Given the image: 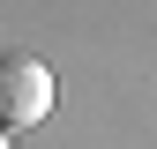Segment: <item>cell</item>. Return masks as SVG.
<instances>
[{
	"mask_svg": "<svg viewBox=\"0 0 157 149\" xmlns=\"http://www.w3.org/2000/svg\"><path fill=\"white\" fill-rule=\"evenodd\" d=\"M52 112V74L37 60H0V119L8 127H37Z\"/></svg>",
	"mask_w": 157,
	"mask_h": 149,
	"instance_id": "cell-1",
	"label": "cell"
},
{
	"mask_svg": "<svg viewBox=\"0 0 157 149\" xmlns=\"http://www.w3.org/2000/svg\"><path fill=\"white\" fill-rule=\"evenodd\" d=\"M0 149H8V134H0Z\"/></svg>",
	"mask_w": 157,
	"mask_h": 149,
	"instance_id": "cell-2",
	"label": "cell"
}]
</instances>
